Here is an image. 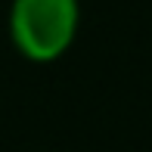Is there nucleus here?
<instances>
[{"instance_id":"f257e3e1","label":"nucleus","mask_w":152,"mask_h":152,"mask_svg":"<svg viewBox=\"0 0 152 152\" xmlns=\"http://www.w3.org/2000/svg\"><path fill=\"white\" fill-rule=\"evenodd\" d=\"M78 19V0H12L10 37L22 56L53 62L72 47Z\"/></svg>"}]
</instances>
